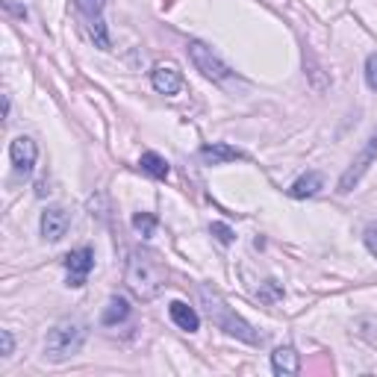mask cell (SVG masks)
<instances>
[{"label": "cell", "instance_id": "cell-1", "mask_svg": "<svg viewBox=\"0 0 377 377\" xmlns=\"http://www.w3.org/2000/svg\"><path fill=\"white\" fill-rule=\"evenodd\" d=\"M127 286L138 301H153L165 289V265L157 250L136 248L127 259Z\"/></svg>", "mask_w": 377, "mask_h": 377}, {"label": "cell", "instance_id": "cell-2", "mask_svg": "<svg viewBox=\"0 0 377 377\" xmlns=\"http://www.w3.org/2000/svg\"><path fill=\"white\" fill-rule=\"evenodd\" d=\"M201 304H204V310H206L209 321H213L218 330H225L227 336H236V339L250 342V345H257V342H259V336L254 333V327H250L242 315H236L230 306H227V301L221 298L215 289L201 286Z\"/></svg>", "mask_w": 377, "mask_h": 377}, {"label": "cell", "instance_id": "cell-3", "mask_svg": "<svg viewBox=\"0 0 377 377\" xmlns=\"http://www.w3.org/2000/svg\"><path fill=\"white\" fill-rule=\"evenodd\" d=\"M83 342H86V325L77 318H65L59 325H53L48 339H45V357L53 362H62L68 357L80 354Z\"/></svg>", "mask_w": 377, "mask_h": 377}, {"label": "cell", "instance_id": "cell-4", "mask_svg": "<svg viewBox=\"0 0 377 377\" xmlns=\"http://www.w3.org/2000/svg\"><path fill=\"white\" fill-rule=\"evenodd\" d=\"M189 57H192L194 68H198V71H201L204 77H209V80L225 83V80L233 77V71L227 68V62L221 59L213 48H206L204 41H189Z\"/></svg>", "mask_w": 377, "mask_h": 377}, {"label": "cell", "instance_id": "cell-5", "mask_svg": "<svg viewBox=\"0 0 377 377\" xmlns=\"http://www.w3.org/2000/svg\"><path fill=\"white\" fill-rule=\"evenodd\" d=\"M77 3V12L89 24V36L94 38V45L101 50H109L113 41H109V30H106V21H104V6L106 0H74Z\"/></svg>", "mask_w": 377, "mask_h": 377}, {"label": "cell", "instance_id": "cell-6", "mask_svg": "<svg viewBox=\"0 0 377 377\" xmlns=\"http://www.w3.org/2000/svg\"><path fill=\"white\" fill-rule=\"evenodd\" d=\"M374 157H377V133L369 138V142H366V148L360 150V157H357L351 165H348V169H345V174L339 177V192H342V194H348V192H351V189L360 183V180H362V174L369 171V165L374 162Z\"/></svg>", "mask_w": 377, "mask_h": 377}, {"label": "cell", "instance_id": "cell-7", "mask_svg": "<svg viewBox=\"0 0 377 377\" xmlns=\"http://www.w3.org/2000/svg\"><path fill=\"white\" fill-rule=\"evenodd\" d=\"M65 269H68V286L80 289L86 283L89 271L94 269V250L92 248H80V250H71L65 257Z\"/></svg>", "mask_w": 377, "mask_h": 377}, {"label": "cell", "instance_id": "cell-8", "mask_svg": "<svg viewBox=\"0 0 377 377\" xmlns=\"http://www.w3.org/2000/svg\"><path fill=\"white\" fill-rule=\"evenodd\" d=\"M68 227H71V215H68L65 206L45 209V215H41V236H45L48 242H59L68 233Z\"/></svg>", "mask_w": 377, "mask_h": 377}, {"label": "cell", "instance_id": "cell-9", "mask_svg": "<svg viewBox=\"0 0 377 377\" xmlns=\"http://www.w3.org/2000/svg\"><path fill=\"white\" fill-rule=\"evenodd\" d=\"M9 157H12V165H15V171L21 174H30L33 165H36V157H38V148L30 136H18L15 142L9 145Z\"/></svg>", "mask_w": 377, "mask_h": 377}, {"label": "cell", "instance_id": "cell-10", "mask_svg": "<svg viewBox=\"0 0 377 377\" xmlns=\"http://www.w3.org/2000/svg\"><path fill=\"white\" fill-rule=\"evenodd\" d=\"M150 83L159 94H177L180 89H183V77H180V71L174 65H165V62L150 71Z\"/></svg>", "mask_w": 377, "mask_h": 377}, {"label": "cell", "instance_id": "cell-11", "mask_svg": "<svg viewBox=\"0 0 377 377\" xmlns=\"http://www.w3.org/2000/svg\"><path fill=\"white\" fill-rule=\"evenodd\" d=\"M201 162L206 165H225V162H236V159H245V150L233 148V145H225V142H213V145H204L198 150Z\"/></svg>", "mask_w": 377, "mask_h": 377}, {"label": "cell", "instance_id": "cell-12", "mask_svg": "<svg viewBox=\"0 0 377 377\" xmlns=\"http://www.w3.org/2000/svg\"><path fill=\"white\" fill-rule=\"evenodd\" d=\"M271 369L280 377L298 374L301 371V357L295 354V348H277V351L271 354Z\"/></svg>", "mask_w": 377, "mask_h": 377}, {"label": "cell", "instance_id": "cell-13", "mask_svg": "<svg viewBox=\"0 0 377 377\" xmlns=\"http://www.w3.org/2000/svg\"><path fill=\"white\" fill-rule=\"evenodd\" d=\"M169 315H171V321L180 327V330H189V333H194L201 327V318H198V313L192 310L189 304H183V301H171V306H169Z\"/></svg>", "mask_w": 377, "mask_h": 377}, {"label": "cell", "instance_id": "cell-14", "mask_svg": "<svg viewBox=\"0 0 377 377\" xmlns=\"http://www.w3.org/2000/svg\"><path fill=\"white\" fill-rule=\"evenodd\" d=\"M318 189H325V177H321L318 171H306L304 177H298L295 183H292L289 194L292 198H313Z\"/></svg>", "mask_w": 377, "mask_h": 377}, {"label": "cell", "instance_id": "cell-15", "mask_svg": "<svg viewBox=\"0 0 377 377\" xmlns=\"http://www.w3.org/2000/svg\"><path fill=\"white\" fill-rule=\"evenodd\" d=\"M138 165H142V171H145V174H150L153 180H165V177H169V171H171L169 159L159 157V153H153V150L142 153V159H138Z\"/></svg>", "mask_w": 377, "mask_h": 377}, {"label": "cell", "instance_id": "cell-16", "mask_svg": "<svg viewBox=\"0 0 377 377\" xmlns=\"http://www.w3.org/2000/svg\"><path fill=\"white\" fill-rule=\"evenodd\" d=\"M130 315V306L124 298H113L106 304V310H104V325H118V321H124Z\"/></svg>", "mask_w": 377, "mask_h": 377}, {"label": "cell", "instance_id": "cell-17", "mask_svg": "<svg viewBox=\"0 0 377 377\" xmlns=\"http://www.w3.org/2000/svg\"><path fill=\"white\" fill-rule=\"evenodd\" d=\"M133 227L142 236H153V230H157V218H153L150 213H138V215H133Z\"/></svg>", "mask_w": 377, "mask_h": 377}, {"label": "cell", "instance_id": "cell-18", "mask_svg": "<svg viewBox=\"0 0 377 377\" xmlns=\"http://www.w3.org/2000/svg\"><path fill=\"white\" fill-rule=\"evenodd\" d=\"M366 83H369V89L377 92V53H371L366 59Z\"/></svg>", "mask_w": 377, "mask_h": 377}, {"label": "cell", "instance_id": "cell-19", "mask_svg": "<svg viewBox=\"0 0 377 377\" xmlns=\"http://www.w3.org/2000/svg\"><path fill=\"white\" fill-rule=\"evenodd\" d=\"M209 230H213V236H215L221 245H230V242H233V230H230L227 225H221V221H215V225L209 227Z\"/></svg>", "mask_w": 377, "mask_h": 377}, {"label": "cell", "instance_id": "cell-20", "mask_svg": "<svg viewBox=\"0 0 377 377\" xmlns=\"http://www.w3.org/2000/svg\"><path fill=\"white\" fill-rule=\"evenodd\" d=\"M366 248H369L371 254L377 257V221H374V225H369V227H366Z\"/></svg>", "mask_w": 377, "mask_h": 377}, {"label": "cell", "instance_id": "cell-21", "mask_svg": "<svg viewBox=\"0 0 377 377\" xmlns=\"http://www.w3.org/2000/svg\"><path fill=\"white\" fill-rule=\"evenodd\" d=\"M0 342H3V357H9L12 354V333L3 330V333H0Z\"/></svg>", "mask_w": 377, "mask_h": 377}]
</instances>
